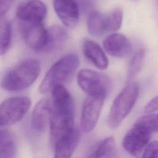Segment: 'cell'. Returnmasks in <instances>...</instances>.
Listing matches in <instances>:
<instances>
[{"label":"cell","instance_id":"cell-2","mask_svg":"<svg viewBox=\"0 0 158 158\" xmlns=\"http://www.w3.org/2000/svg\"><path fill=\"white\" fill-rule=\"evenodd\" d=\"M80 65L78 56L67 54L54 64L44 77L40 86V91L45 94L57 85H64L73 78Z\"/></svg>","mask_w":158,"mask_h":158},{"label":"cell","instance_id":"cell-15","mask_svg":"<svg viewBox=\"0 0 158 158\" xmlns=\"http://www.w3.org/2000/svg\"><path fill=\"white\" fill-rule=\"evenodd\" d=\"M87 30L88 33L94 36H101L109 33L107 14L99 11H92L87 19Z\"/></svg>","mask_w":158,"mask_h":158},{"label":"cell","instance_id":"cell-11","mask_svg":"<svg viewBox=\"0 0 158 158\" xmlns=\"http://www.w3.org/2000/svg\"><path fill=\"white\" fill-rule=\"evenodd\" d=\"M102 46L108 54L115 57H127L132 51V44L129 39L118 33H112L106 36L103 40Z\"/></svg>","mask_w":158,"mask_h":158},{"label":"cell","instance_id":"cell-5","mask_svg":"<svg viewBox=\"0 0 158 158\" xmlns=\"http://www.w3.org/2000/svg\"><path fill=\"white\" fill-rule=\"evenodd\" d=\"M31 106L30 98L15 96L8 98L0 105V126H8L20 121Z\"/></svg>","mask_w":158,"mask_h":158},{"label":"cell","instance_id":"cell-7","mask_svg":"<svg viewBox=\"0 0 158 158\" xmlns=\"http://www.w3.org/2000/svg\"><path fill=\"white\" fill-rule=\"evenodd\" d=\"M105 99L87 96L85 99L81 112L80 125L83 131L89 133L97 124Z\"/></svg>","mask_w":158,"mask_h":158},{"label":"cell","instance_id":"cell-19","mask_svg":"<svg viewBox=\"0 0 158 158\" xmlns=\"http://www.w3.org/2000/svg\"><path fill=\"white\" fill-rule=\"evenodd\" d=\"M115 147L114 138L112 136L106 137L98 144L91 156L92 158H104L110 154Z\"/></svg>","mask_w":158,"mask_h":158},{"label":"cell","instance_id":"cell-26","mask_svg":"<svg viewBox=\"0 0 158 158\" xmlns=\"http://www.w3.org/2000/svg\"><path fill=\"white\" fill-rule=\"evenodd\" d=\"M12 2L13 0H0V20L8 12Z\"/></svg>","mask_w":158,"mask_h":158},{"label":"cell","instance_id":"cell-18","mask_svg":"<svg viewBox=\"0 0 158 158\" xmlns=\"http://www.w3.org/2000/svg\"><path fill=\"white\" fill-rule=\"evenodd\" d=\"M12 38V28L10 22L6 19L0 20V56L8 51Z\"/></svg>","mask_w":158,"mask_h":158},{"label":"cell","instance_id":"cell-24","mask_svg":"<svg viewBox=\"0 0 158 158\" xmlns=\"http://www.w3.org/2000/svg\"><path fill=\"white\" fill-rule=\"evenodd\" d=\"M12 135L7 130H0V149L7 143L12 141Z\"/></svg>","mask_w":158,"mask_h":158},{"label":"cell","instance_id":"cell-17","mask_svg":"<svg viewBox=\"0 0 158 158\" xmlns=\"http://www.w3.org/2000/svg\"><path fill=\"white\" fill-rule=\"evenodd\" d=\"M146 56L144 49H139L131 57L127 69V83L131 82L140 72L144 64Z\"/></svg>","mask_w":158,"mask_h":158},{"label":"cell","instance_id":"cell-13","mask_svg":"<svg viewBox=\"0 0 158 158\" xmlns=\"http://www.w3.org/2000/svg\"><path fill=\"white\" fill-rule=\"evenodd\" d=\"M85 57L91 62L98 69L106 70L109 65V59L101 46L91 40H85L82 44Z\"/></svg>","mask_w":158,"mask_h":158},{"label":"cell","instance_id":"cell-21","mask_svg":"<svg viewBox=\"0 0 158 158\" xmlns=\"http://www.w3.org/2000/svg\"><path fill=\"white\" fill-rule=\"evenodd\" d=\"M109 22V32L117 31L121 27L123 18V12L120 7L115 8L107 14Z\"/></svg>","mask_w":158,"mask_h":158},{"label":"cell","instance_id":"cell-16","mask_svg":"<svg viewBox=\"0 0 158 158\" xmlns=\"http://www.w3.org/2000/svg\"><path fill=\"white\" fill-rule=\"evenodd\" d=\"M68 38L67 31L63 27L54 25L48 29V40L43 52H51L60 48Z\"/></svg>","mask_w":158,"mask_h":158},{"label":"cell","instance_id":"cell-4","mask_svg":"<svg viewBox=\"0 0 158 158\" xmlns=\"http://www.w3.org/2000/svg\"><path fill=\"white\" fill-rule=\"evenodd\" d=\"M77 82L87 96L104 99L110 88V80L108 76L91 69L79 71L77 75Z\"/></svg>","mask_w":158,"mask_h":158},{"label":"cell","instance_id":"cell-14","mask_svg":"<svg viewBox=\"0 0 158 158\" xmlns=\"http://www.w3.org/2000/svg\"><path fill=\"white\" fill-rule=\"evenodd\" d=\"M80 138V133L77 128L59 140L54 145V158H71Z\"/></svg>","mask_w":158,"mask_h":158},{"label":"cell","instance_id":"cell-23","mask_svg":"<svg viewBox=\"0 0 158 158\" xmlns=\"http://www.w3.org/2000/svg\"><path fill=\"white\" fill-rule=\"evenodd\" d=\"M143 158H158V141H153L146 146Z\"/></svg>","mask_w":158,"mask_h":158},{"label":"cell","instance_id":"cell-12","mask_svg":"<svg viewBox=\"0 0 158 158\" xmlns=\"http://www.w3.org/2000/svg\"><path fill=\"white\" fill-rule=\"evenodd\" d=\"M52 111V104L51 99L44 98L39 101L31 114V123L33 128L38 131L44 130L49 123Z\"/></svg>","mask_w":158,"mask_h":158},{"label":"cell","instance_id":"cell-9","mask_svg":"<svg viewBox=\"0 0 158 158\" xmlns=\"http://www.w3.org/2000/svg\"><path fill=\"white\" fill-rule=\"evenodd\" d=\"M47 13L46 5L40 0H29L20 3L16 10L18 21L43 22Z\"/></svg>","mask_w":158,"mask_h":158},{"label":"cell","instance_id":"cell-22","mask_svg":"<svg viewBox=\"0 0 158 158\" xmlns=\"http://www.w3.org/2000/svg\"><path fill=\"white\" fill-rule=\"evenodd\" d=\"M15 154L16 147L13 140L0 149V158H15Z\"/></svg>","mask_w":158,"mask_h":158},{"label":"cell","instance_id":"cell-6","mask_svg":"<svg viewBox=\"0 0 158 158\" xmlns=\"http://www.w3.org/2000/svg\"><path fill=\"white\" fill-rule=\"evenodd\" d=\"M20 35L27 45L37 52H43L48 40V29L43 22L18 21Z\"/></svg>","mask_w":158,"mask_h":158},{"label":"cell","instance_id":"cell-1","mask_svg":"<svg viewBox=\"0 0 158 158\" xmlns=\"http://www.w3.org/2000/svg\"><path fill=\"white\" fill-rule=\"evenodd\" d=\"M40 72L38 60L28 58L23 60L9 69L1 80L2 88L10 91L23 90L31 85Z\"/></svg>","mask_w":158,"mask_h":158},{"label":"cell","instance_id":"cell-8","mask_svg":"<svg viewBox=\"0 0 158 158\" xmlns=\"http://www.w3.org/2000/svg\"><path fill=\"white\" fill-rule=\"evenodd\" d=\"M151 134L144 128L134 125L124 136L123 148L130 155L138 156L148 144Z\"/></svg>","mask_w":158,"mask_h":158},{"label":"cell","instance_id":"cell-10","mask_svg":"<svg viewBox=\"0 0 158 158\" xmlns=\"http://www.w3.org/2000/svg\"><path fill=\"white\" fill-rule=\"evenodd\" d=\"M54 10L62 22L68 28H74L80 19V7L75 0H53Z\"/></svg>","mask_w":158,"mask_h":158},{"label":"cell","instance_id":"cell-3","mask_svg":"<svg viewBox=\"0 0 158 158\" xmlns=\"http://www.w3.org/2000/svg\"><path fill=\"white\" fill-rule=\"evenodd\" d=\"M139 94V85L131 81L120 91L114 99L108 115V124L112 128H117L131 112Z\"/></svg>","mask_w":158,"mask_h":158},{"label":"cell","instance_id":"cell-25","mask_svg":"<svg viewBox=\"0 0 158 158\" xmlns=\"http://www.w3.org/2000/svg\"><path fill=\"white\" fill-rule=\"evenodd\" d=\"M156 111H158V95L153 98L144 107V112L146 113H152Z\"/></svg>","mask_w":158,"mask_h":158},{"label":"cell","instance_id":"cell-20","mask_svg":"<svg viewBox=\"0 0 158 158\" xmlns=\"http://www.w3.org/2000/svg\"><path fill=\"white\" fill-rule=\"evenodd\" d=\"M134 125L144 128L151 133L158 132V113L143 116L139 118Z\"/></svg>","mask_w":158,"mask_h":158}]
</instances>
